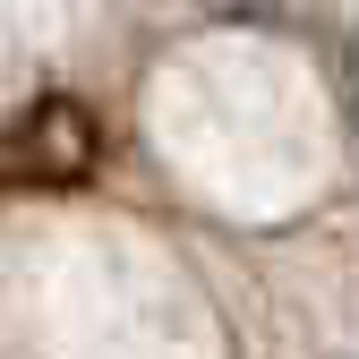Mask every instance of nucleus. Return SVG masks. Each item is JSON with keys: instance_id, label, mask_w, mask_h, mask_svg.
<instances>
[{"instance_id": "f257e3e1", "label": "nucleus", "mask_w": 359, "mask_h": 359, "mask_svg": "<svg viewBox=\"0 0 359 359\" xmlns=\"http://www.w3.org/2000/svg\"><path fill=\"white\" fill-rule=\"evenodd\" d=\"M342 120H351V146H359V26L342 34Z\"/></svg>"}, {"instance_id": "f03ea898", "label": "nucleus", "mask_w": 359, "mask_h": 359, "mask_svg": "<svg viewBox=\"0 0 359 359\" xmlns=\"http://www.w3.org/2000/svg\"><path fill=\"white\" fill-rule=\"evenodd\" d=\"M214 9H240V18H257V9H274V0H214Z\"/></svg>"}]
</instances>
